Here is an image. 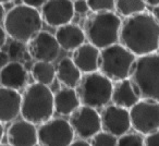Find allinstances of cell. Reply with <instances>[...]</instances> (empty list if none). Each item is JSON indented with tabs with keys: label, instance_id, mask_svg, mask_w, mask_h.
<instances>
[{
	"label": "cell",
	"instance_id": "6da1fadb",
	"mask_svg": "<svg viewBox=\"0 0 159 146\" xmlns=\"http://www.w3.org/2000/svg\"><path fill=\"white\" fill-rule=\"evenodd\" d=\"M119 43L136 57L156 52L159 49V22L152 12L144 11L124 18Z\"/></svg>",
	"mask_w": 159,
	"mask_h": 146
},
{
	"label": "cell",
	"instance_id": "7a4b0ae2",
	"mask_svg": "<svg viewBox=\"0 0 159 146\" xmlns=\"http://www.w3.org/2000/svg\"><path fill=\"white\" fill-rule=\"evenodd\" d=\"M122 20L113 11L91 12L83 22V30L89 43L104 49L120 40Z\"/></svg>",
	"mask_w": 159,
	"mask_h": 146
},
{
	"label": "cell",
	"instance_id": "3957f363",
	"mask_svg": "<svg viewBox=\"0 0 159 146\" xmlns=\"http://www.w3.org/2000/svg\"><path fill=\"white\" fill-rule=\"evenodd\" d=\"M55 112V93L48 85L35 82L24 89L21 110L23 119L39 125L51 119Z\"/></svg>",
	"mask_w": 159,
	"mask_h": 146
},
{
	"label": "cell",
	"instance_id": "277c9868",
	"mask_svg": "<svg viewBox=\"0 0 159 146\" xmlns=\"http://www.w3.org/2000/svg\"><path fill=\"white\" fill-rule=\"evenodd\" d=\"M43 22L42 12L36 8L22 3L14 6L7 12L1 25L9 34V37L27 44L38 32L42 31Z\"/></svg>",
	"mask_w": 159,
	"mask_h": 146
},
{
	"label": "cell",
	"instance_id": "5b68a950",
	"mask_svg": "<svg viewBox=\"0 0 159 146\" xmlns=\"http://www.w3.org/2000/svg\"><path fill=\"white\" fill-rule=\"evenodd\" d=\"M130 79L141 98L159 102V52L137 57Z\"/></svg>",
	"mask_w": 159,
	"mask_h": 146
},
{
	"label": "cell",
	"instance_id": "8992f818",
	"mask_svg": "<svg viewBox=\"0 0 159 146\" xmlns=\"http://www.w3.org/2000/svg\"><path fill=\"white\" fill-rule=\"evenodd\" d=\"M81 104L92 108H104L111 102L113 81L99 71L84 73L75 87Z\"/></svg>",
	"mask_w": 159,
	"mask_h": 146
},
{
	"label": "cell",
	"instance_id": "52a82bcc",
	"mask_svg": "<svg viewBox=\"0 0 159 146\" xmlns=\"http://www.w3.org/2000/svg\"><path fill=\"white\" fill-rule=\"evenodd\" d=\"M136 56L117 43L104 49H100L98 71L113 82L130 78L131 70L136 60Z\"/></svg>",
	"mask_w": 159,
	"mask_h": 146
},
{
	"label": "cell",
	"instance_id": "ba28073f",
	"mask_svg": "<svg viewBox=\"0 0 159 146\" xmlns=\"http://www.w3.org/2000/svg\"><path fill=\"white\" fill-rule=\"evenodd\" d=\"M74 137L70 122L63 118H51L38 125L39 146H69Z\"/></svg>",
	"mask_w": 159,
	"mask_h": 146
},
{
	"label": "cell",
	"instance_id": "9c48e42d",
	"mask_svg": "<svg viewBox=\"0 0 159 146\" xmlns=\"http://www.w3.org/2000/svg\"><path fill=\"white\" fill-rule=\"evenodd\" d=\"M132 129L144 136L159 130V102L142 98L130 109Z\"/></svg>",
	"mask_w": 159,
	"mask_h": 146
},
{
	"label": "cell",
	"instance_id": "30bf717a",
	"mask_svg": "<svg viewBox=\"0 0 159 146\" xmlns=\"http://www.w3.org/2000/svg\"><path fill=\"white\" fill-rule=\"evenodd\" d=\"M69 122L79 139H89L102 130L100 112L97 109L81 105L69 116Z\"/></svg>",
	"mask_w": 159,
	"mask_h": 146
},
{
	"label": "cell",
	"instance_id": "8fae6325",
	"mask_svg": "<svg viewBox=\"0 0 159 146\" xmlns=\"http://www.w3.org/2000/svg\"><path fill=\"white\" fill-rule=\"evenodd\" d=\"M100 118L102 130L115 136H121L132 129L130 109L115 104L105 106L100 111Z\"/></svg>",
	"mask_w": 159,
	"mask_h": 146
},
{
	"label": "cell",
	"instance_id": "7c38bea8",
	"mask_svg": "<svg viewBox=\"0 0 159 146\" xmlns=\"http://www.w3.org/2000/svg\"><path fill=\"white\" fill-rule=\"evenodd\" d=\"M59 43L55 34L40 31L27 43V53L36 61L53 62L60 52Z\"/></svg>",
	"mask_w": 159,
	"mask_h": 146
},
{
	"label": "cell",
	"instance_id": "4fadbf2b",
	"mask_svg": "<svg viewBox=\"0 0 159 146\" xmlns=\"http://www.w3.org/2000/svg\"><path fill=\"white\" fill-rule=\"evenodd\" d=\"M75 14L73 0H48L42 8L44 22L52 27L71 23Z\"/></svg>",
	"mask_w": 159,
	"mask_h": 146
},
{
	"label": "cell",
	"instance_id": "5bb4252c",
	"mask_svg": "<svg viewBox=\"0 0 159 146\" xmlns=\"http://www.w3.org/2000/svg\"><path fill=\"white\" fill-rule=\"evenodd\" d=\"M7 139L12 146H37L38 128L25 119L16 120L8 128Z\"/></svg>",
	"mask_w": 159,
	"mask_h": 146
},
{
	"label": "cell",
	"instance_id": "9a60e30c",
	"mask_svg": "<svg viewBox=\"0 0 159 146\" xmlns=\"http://www.w3.org/2000/svg\"><path fill=\"white\" fill-rule=\"evenodd\" d=\"M22 110V94L19 91L1 86L0 89V120L6 124L18 118Z\"/></svg>",
	"mask_w": 159,
	"mask_h": 146
},
{
	"label": "cell",
	"instance_id": "2e32d148",
	"mask_svg": "<svg viewBox=\"0 0 159 146\" xmlns=\"http://www.w3.org/2000/svg\"><path fill=\"white\" fill-rule=\"evenodd\" d=\"M29 81V73L20 61H10L0 70V84L7 89H24Z\"/></svg>",
	"mask_w": 159,
	"mask_h": 146
},
{
	"label": "cell",
	"instance_id": "e0dca14e",
	"mask_svg": "<svg viewBox=\"0 0 159 146\" xmlns=\"http://www.w3.org/2000/svg\"><path fill=\"white\" fill-rule=\"evenodd\" d=\"M72 52L73 61L83 74L98 71L100 57L99 48L91 43H84Z\"/></svg>",
	"mask_w": 159,
	"mask_h": 146
},
{
	"label": "cell",
	"instance_id": "ac0fdd59",
	"mask_svg": "<svg viewBox=\"0 0 159 146\" xmlns=\"http://www.w3.org/2000/svg\"><path fill=\"white\" fill-rule=\"evenodd\" d=\"M55 36L61 49L66 51H74L86 40V35L83 27L74 23H68L57 27Z\"/></svg>",
	"mask_w": 159,
	"mask_h": 146
},
{
	"label": "cell",
	"instance_id": "d6986e66",
	"mask_svg": "<svg viewBox=\"0 0 159 146\" xmlns=\"http://www.w3.org/2000/svg\"><path fill=\"white\" fill-rule=\"evenodd\" d=\"M141 99V96L137 93L130 78L113 82V91L111 97L112 104L126 109H131Z\"/></svg>",
	"mask_w": 159,
	"mask_h": 146
},
{
	"label": "cell",
	"instance_id": "ffe728a7",
	"mask_svg": "<svg viewBox=\"0 0 159 146\" xmlns=\"http://www.w3.org/2000/svg\"><path fill=\"white\" fill-rule=\"evenodd\" d=\"M57 79L64 87L75 89L83 76L82 71L74 63L72 58H63L56 66Z\"/></svg>",
	"mask_w": 159,
	"mask_h": 146
},
{
	"label": "cell",
	"instance_id": "44dd1931",
	"mask_svg": "<svg viewBox=\"0 0 159 146\" xmlns=\"http://www.w3.org/2000/svg\"><path fill=\"white\" fill-rule=\"evenodd\" d=\"M76 89L62 87L55 93V111L61 116H70L81 106Z\"/></svg>",
	"mask_w": 159,
	"mask_h": 146
},
{
	"label": "cell",
	"instance_id": "7402d4cb",
	"mask_svg": "<svg viewBox=\"0 0 159 146\" xmlns=\"http://www.w3.org/2000/svg\"><path fill=\"white\" fill-rule=\"evenodd\" d=\"M31 74L36 83L44 85H50L57 78L56 66L52 62L48 61H36L32 66Z\"/></svg>",
	"mask_w": 159,
	"mask_h": 146
},
{
	"label": "cell",
	"instance_id": "603a6c76",
	"mask_svg": "<svg viewBox=\"0 0 159 146\" xmlns=\"http://www.w3.org/2000/svg\"><path fill=\"white\" fill-rule=\"evenodd\" d=\"M147 6L145 0H117L115 10L119 16L128 18L146 11Z\"/></svg>",
	"mask_w": 159,
	"mask_h": 146
},
{
	"label": "cell",
	"instance_id": "cb8c5ba5",
	"mask_svg": "<svg viewBox=\"0 0 159 146\" xmlns=\"http://www.w3.org/2000/svg\"><path fill=\"white\" fill-rule=\"evenodd\" d=\"M117 146H145V136L136 131L128 132L118 137Z\"/></svg>",
	"mask_w": 159,
	"mask_h": 146
},
{
	"label": "cell",
	"instance_id": "d4e9b609",
	"mask_svg": "<svg viewBox=\"0 0 159 146\" xmlns=\"http://www.w3.org/2000/svg\"><path fill=\"white\" fill-rule=\"evenodd\" d=\"M89 143L92 146H117L118 136L102 130L89 139Z\"/></svg>",
	"mask_w": 159,
	"mask_h": 146
},
{
	"label": "cell",
	"instance_id": "484cf974",
	"mask_svg": "<svg viewBox=\"0 0 159 146\" xmlns=\"http://www.w3.org/2000/svg\"><path fill=\"white\" fill-rule=\"evenodd\" d=\"M25 51H27V47L25 48V43L12 39V42L8 46V55L11 61H20L24 56Z\"/></svg>",
	"mask_w": 159,
	"mask_h": 146
},
{
	"label": "cell",
	"instance_id": "4316f807",
	"mask_svg": "<svg viewBox=\"0 0 159 146\" xmlns=\"http://www.w3.org/2000/svg\"><path fill=\"white\" fill-rule=\"evenodd\" d=\"M116 1L117 0H87V3L92 12L113 11L116 9Z\"/></svg>",
	"mask_w": 159,
	"mask_h": 146
},
{
	"label": "cell",
	"instance_id": "83f0119b",
	"mask_svg": "<svg viewBox=\"0 0 159 146\" xmlns=\"http://www.w3.org/2000/svg\"><path fill=\"white\" fill-rule=\"evenodd\" d=\"M73 5H74L75 13L85 14L89 11H91L89 3H87V0H73Z\"/></svg>",
	"mask_w": 159,
	"mask_h": 146
},
{
	"label": "cell",
	"instance_id": "f1b7e54d",
	"mask_svg": "<svg viewBox=\"0 0 159 146\" xmlns=\"http://www.w3.org/2000/svg\"><path fill=\"white\" fill-rule=\"evenodd\" d=\"M145 146H159V130L145 136Z\"/></svg>",
	"mask_w": 159,
	"mask_h": 146
},
{
	"label": "cell",
	"instance_id": "f546056e",
	"mask_svg": "<svg viewBox=\"0 0 159 146\" xmlns=\"http://www.w3.org/2000/svg\"><path fill=\"white\" fill-rule=\"evenodd\" d=\"M47 1H48V0H22V3L38 9V8H43V6H44Z\"/></svg>",
	"mask_w": 159,
	"mask_h": 146
},
{
	"label": "cell",
	"instance_id": "4dcf8cb0",
	"mask_svg": "<svg viewBox=\"0 0 159 146\" xmlns=\"http://www.w3.org/2000/svg\"><path fill=\"white\" fill-rule=\"evenodd\" d=\"M10 61H11V60H10V57H9V55H8L7 51L1 50V52H0V62H1V68L5 66L6 64H8Z\"/></svg>",
	"mask_w": 159,
	"mask_h": 146
},
{
	"label": "cell",
	"instance_id": "1f68e13d",
	"mask_svg": "<svg viewBox=\"0 0 159 146\" xmlns=\"http://www.w3.org/2000/svg\"><path fill=\"white\" fill-rule=\"evenodd\" d=\"M69 146H92V145H91V143H89V141H87V139H74Z\"/></svg>",
	"mask_w": 159,
	"mask_h": 146
},
{
	"label": "cell",
	"instance_id": "d6a6232c",
	"mask_svg": "<svg viewBox=\"0 0 159 146\" xmlns=\"http://www.w3.org/2000/svg\"><path fill=\"white\" fill-rule=\"evenodd\" d=\"M8 37H9V34L7 33V31L5 30V27L1 25V40H0V47L3 48L5 45L7 44Z\"/></svg>",
	"mask_w": 159,
	"mask_h": 146
},
{
	"label": "cell",
	"instance_id": "836d02e7",
	"mask_svg": "<svg viewBox=\"0 0 159 146\" xmlns=\"http://www.w3.org/2000/svg\"><path fill=\"white\" fill-rule=\"evenodd\" d=\"M152 14H154V16L156 18V20L159 22V5L156 6V7H154V9H152Z\"/></svg>",
	"mask_w": 159,
	"mask_h": 146
},
{
	"label": "cell",
	"instance_id": "e575fe53",
	"mask_svg": "<svg viewBox=\"0 0 159 146\" xmlns=\"http://www.w3.org/2000/svg\"><path fill=\"white\" fill-rule=\"evenodd\" d=\"M145 1L150 7H156V6L159 5V0H145Z\"/></svg>",
	"mask_w": 159,
	"mask_h": 146
},
{
	"label": "cell",
	"instance_id": "d590c367",
	"mask_svg": "<svg viewBox=\"0 0 159 146\" xmlns=\"http://www.w3.org/2000/svg\"><path fill=\"white\" fill-rule=\"evenodd\" d=\"M0 1H1V3H2V5H5V3L11 2V1H13V0H0Z\"/></svg>",
	"mask_w": 159,
	"mask_h": 146
},
{
	"label": "cell",
	"instance_id": "8d00e7d4",
	"mask_svg": "<svg viewBox=\"0 0 159 146\" xmlns=\"http://www.w3.org/2000/svg\"><path fill=\"white\" fill-rule=\"evenodd\" d=\"M0 146H12V145H11V144L8 143V144H1V145H0Z\"/></svg>",
	"mask_w": 159,
	"mask_h": 146
}]
</instances>
